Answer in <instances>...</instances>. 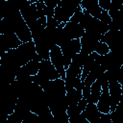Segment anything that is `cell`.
Masks as SVG:
<instances>
[{"mask_svg":"<svg viewBox=\"0 0 123 123\" xmlns=\"http://www.w3.org/2000/svg\"><path fill=\"white\" fill-rule=\"evenodd\" d=\"M102 35H94L87 32H85L84 36L80 38L81 43V51L85 52L86 54H90L94 51V47L96 43L101 39Z\"/></svg>","mask_w":123,"mask_h":123,"instance_id":"5b68a950","label":"cell"},{"mask_svg":"<svg viewBox=\"0 0 123 123\" xmlns=\"http://www.w3.org/2000/svg\"><path fill=\"white\" fill-rule=\"evenodd\" d=\"M80 3H78L75 0H61L59 4L55 8V12H54V17L60 22H67L69 21L71 15L81 10Z\"/></svg>","mask_w":123,"mask_h":123,"instance_id":"6da1fadb","label":"cell"},{"mask_svg":"<svg viewBox=\"0 0 123 123\" xmlns=\"http://www.w3.org/2000/svg\"><path fill=\"white\" fill-rule=\"evenodd\" d=\"M82 16H83V9H81V10H79V11L75 12L71 15V17H70L69 21L79 23V22H80V20H81V18H82Z\"/></svg>","mask_w":123,"mask_h":123,"instance_id":"ac0fdd59","label":"cell"},{"mask_svg":"<svg viewBox=\"0 0 123 123\" xmlns=\"http://www.w3.org/2000/svg\"><path fill=\"white\" fill-rule=\"evenodd\" d=\"M86 119L89 123H99L100 121V111H98L96 104L94 103H87L85 110L82 111Z\"/></svg>","mask_w":123,"mask_h":123,"instance_id":"30bf717a","label":"cell"},{"mask_svg":"<svg viewBox=\"0 0 123 123\" xmlns=\"http://www.w3.org/2000/svg\"><path fill=\"white\" fill-rule=\"evenodd\" d=\"M98 5L102 10L108 11L111 5V0H98Z\"/></svg>","mask_w":123,"mask_h":123,"instance_id":"ffe728a7","label":"cell"},{"mask_svg":"<svg viewBox=\"0 0 123 123\" xmlns=\"http://www.w3.org/2000/svg\"><path fill=\"white\" fill-rule=\"evenodd\" d=\"M39 1H42L45 5H47V6H51V7H54V8H56V6L59 4V2L61 1V0H39Z\"/></svg>","mask_w":123,"mask_h":123,"instance_id":"603a6c76","label":"cell"},{"mask_svg":"<svg viewBox=\"0 0 123 123\" xmlns=\"http://www.w3.org/2000/svg\"><path fill=\"white\" fill-rule=\"evenodd\" d=\"M59 25H60V22L54 16H48V17H46V27L56 28Z\"/></svg>","mask_w":123,"mask_h":123,"instance_id":"2e32d148","label":"cell"},{"mask_svg":"<svg viewBox=\"0 0 123 123\" xmlns=\"http://www.w3.org/2000/svg\"><path fill=\"white\" fill-rule=\"evenodd\" d=\"M63 56V66L64 69L68 67V65L71 62V60L73 56L80 52L81 50V43H80V38H75V39H70L67 43H65L63 46L60 47Z\"/></svg>","mask_w":123,"mask_h":123,"instance_id":"7a4b0ae2","label":"cell"},{"mask_svg":"<svg viewBox=\"0 0 123 123\" xmlns=\"http://www.w3.org/2000/svg\"><path fill=\"white\" fill-rule=\"evenodd\" d=\"M99 19L102 20V21H104V22H106V23H108V24H110L111 21V17L110 16L108 11H104V10H102Z\"/></svg>","mask_w":123,"mask_h":123,"instance_id":"d6986e66","label":"cell"},{"mask_svg":"<svg viewBox=\"0 0 123 123\" xmlns=\"http://www.w3.org/2000/svg\"><path fill=\"white\" fill-rule=\"evenodd\" d=\"M80 6L83 10L86 11L90 15L99 19L102 9L98 5V0H82L80 2Z\"/></svg>","mask_w":123,"mask_h":123,"instance_id":"9c48e42d","label":"cell"},{"mask_svg":"<svg viewBox=\"0 0 123 123\" xmlns=\"http://www.w3.org/2000/svg\"><path fill=\"white\" fill-rule=\"evenodd\" d=\"M111 50H110V47L108 46V44L105 43V42H103V41H101V40H99L96 43L95 47H94V52H96L98 55H101V56L106 55Z\"/></svg>","mask_w":123,"mask_h":123,"instance_id":"9a60e30c","label":"cell"},{"mask_svg":"<svg viewBox=\"0 0 123 123\" xmlns=\"http://www.w3.org/2000/svg\"><path fill=\"white\" fill-rule=\"evenodd\" d=\"M0 65H1V58H0Z\"/></svg>","mask_w":123,"mask_h":123,"instance_id":"cb8c5ba5","label":"cell"},{"mask_svg":"<svg viewBox=\"0 0 123 123\" xmlns=\"http://www.w3.org/2000/svg\"><path fill=\"white\" fill-rule=\"evenodd\" d=\"M96 107L100 112L103 113H109L111 111V102H110V93H109V87L103 86L101 95L96 103Z\"/></svg>","mask_w":123,"mask_h":123,"instance_id":"ba28073f","label":"cell"},{"mask_svg":"<svg viewBox=\"0 0 123 123\" xmlns=\"http://www.w3.org/2000/svg\"><path fill=\"white\" fill-rule=\"evenodd\" d=\"M82 97H83L82 91L77 90L74 87L66 90V92H65V99H66L67 106H76Z\"/></svg>","mask_w":123,"mask_h":123,"instance_id":"7c38bea8","label":"cell"},{"mask_svg":"<svg viewBox=\"0 0 123 123\" xmlns=\"http://www.w3.org/2000/svg\"><path fill=\"white\" fill-rule=\"evenodd\" d=\"M63 31L66 34V36L69 37V39L81 38L85 34V29L79 23L72 21L65 22L63 26Z\"/></svg>","mask_w":123,"mask_h":123,"instance_id":"52a82bcc","label":"cell"},{"mask_svg":"<svg viewBox=\"0 0 123 123\" xmlns=\"http://www.w3.org/2000/svg\"><path fill=\"white\" fill-rule=\"evenodd\" d=\"M101 92H102V86L101 85L95 81L91 84L90 86V95H89V98H88V103H94L96 104L100 95H101Z\"/></svg>","mask_w":123,"mask_h":123,"instance_id":"5bb4252c","label":"cell"},{"mask_svg":"<svg viewBox=\"0 0 123 123\" xmlns=\"http://www.w3.org/2000/svg\"><path fill=\"white\" fill-rule=\"evenodd\" d=\"M2 38H3L4 44H5V47L7 48V50L16 48L17 46H19L22 43V41L17 37V36L14 33L2 34Z\"/></svg>","mask_w":123,"mask_h":123,"instance_id":"8fae6325","label":"cell"},{"mask_svg":"<svg viewBox=\"0 0 123 123\" xmlns=\"http://www.w3.org/2000/svg\"><path fill=\"white\" fill-rule=\"evenodd\" d=\"M89 95H90V86H85L84 85V86L82 88V96L84 98H86V100H88Z\"/></svg>","mask_w":123,"mask_h":123,"instance_id":"7402d4cb","label":"cell"},{"mask_svg":"<svg viewBox=\"0 0 123 123\" xmlns=\"http://www.w3.org/2000/svg\"><path fill=\"white\" fill-rule=\"evenodd\" d=\"M87 103H88L87 100H86V98H84V97H82V98L79 100V102H78V104H77V107H78V110H79L80 112H82V111L85 110V108L86 107Z\"/></svg>","mask_w":123,"mask_h":123,"instance_id":"44dd1931","label":"cell"},{"mask_svg":"<svg viewBox=\"0 0 123 123\" xmlns=\"http://www.w3.org/2000/svg\"><path fill=\"white\" fill-rule=\"evenodd\" d=\"M42 61V59L37 54L32 60H30L26 64H24L26 70L28 71V73L30 75H35L38 72V68H39V63Z\"/></svg>","mask_w":123,"mask_h":123,"instance_id":"4fadbf2b","label":"cell"},{"mask_svg":"<svg viewBox=\"0 0 123 123\" xmlns=\"http://www.w3.org/2000/svg\"><path fill=\"white\" fill-rule=\"evenodd\" d=\"M109 93H110V102H111V111H112L116 109L120 101L122 100L123 86L116 81H110L108 84Z\"/></svg>","mask_w":123,"mask_h":123,"instance_id":"3957f363","label":"cell"},{"mask_svg":"<svg viewBox=\"0 0 123 123\" xmlns=\"http://www.w3.org/2000/svg\"><path fill=\"white\" fill-rule=\"evenodd\" d=\"M49 60L51 63L55 66L57 71L59 72L60 77L63 80L65 78V69L63 66V56H62L61 48L58 45H55L50 49Z\"/></svg>","mask_w":123,"mask_h":123,"instance_id":"277c9868","label":"cell"},{"mask_svg":"<svg viewBox=\"0 0 123 123\" xmlns=\"http://www.w3.org/2000/svg\"><path fill=\"white\" fill-rule=\"evenodd\" d=\"M96 81L101 85L102 87H103V86H107L108 84H109V80H108V77H107V75H106L105 72H103L102 74H100V75L97 77Z\"/></svg>","mask_w":123,"mask_h":123,"instance_id":"e0dca14e","label":"cell"},{"mask_svg":"<svg viewBox=\"0 0 123 123\" xmlns=\"http://www.w3.org/2000/svg\"><path fill=\"white\" fill-rule=\"evenodd\" d=\"M37 73L39 75H41L43 78H45L47 81H51V80L61 78L59 72L57 71L55 66L51 63L50 60H42L40 62Z\"/></svg>","mask_w":123,"mask_h":123,"instance_id":"8992f818","label":"cell"}]
</instances>
